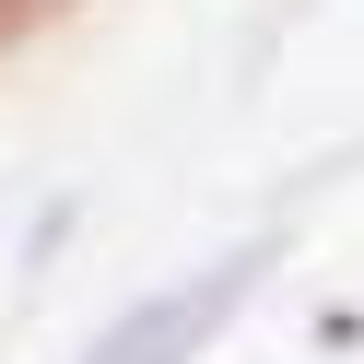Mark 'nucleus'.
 I'll return each mask as SVG.
<instances>
[{
	"label": "nucleus",
	"instance_id": "1",
	"mask_svg": "<svg viewBox=\"0 0 364 364\" xmlns=\"http://www.w3.org/2000/svg\"><path fill=\"white\" fill-rule=\"evenodd\" d=\"M247 282H259V247H235V259H212L200 282H176V294H153V306H129L82 364H188V341L212 329V317H235Z\"/></svg>",
	"mask_w": 364,
	"mask_h": 364
}]
</instances>
